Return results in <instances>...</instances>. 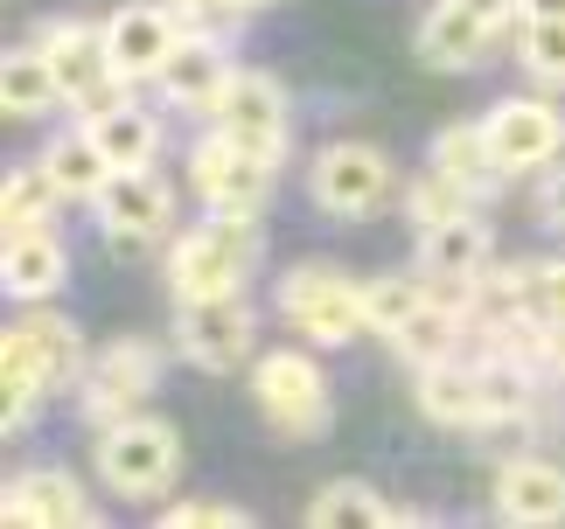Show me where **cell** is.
<instances>
[{"mask_svg": "<svg viewBox=\"0 0 565 529\" xmlns=\"http://www.w3.org/2000/svg\"><path fill=\"white\" fill-rule=\"evenodd\" d=\"M252 342H258V321H252L245 293L189 300L182 321H175V348H182L195 369H210V377H231V369H245V363H252Z\"/></svg>", "mask_w": 565, "mask_h": 529, "instance_id": "obj_10", "label": "cell"}, {"mask_svg": "<svg viewBox=\"0 0 565 529\" xmlns=\"http://www.w3.org/2000/svg\"><path fill=\"white\" fill-rule=\"evenodd\" d=\"M537 209H545V224H552V230H565V168H558L552 182H545V195H537Z\"/></svg>", "mask_w": 565, "mask_h": 529, "instance_id": "obj_36", "label": "cell"}, {"mask_svg": "<svg viewBox=\"0 0 565 529\" xmlns=\"http://www.w3.org/2000/svg\"><path fill=\"white\" fill-rule=\"evenodd\" d=\"M50 390H56V384H50V369H42V363H35V348L8 327V335H0V432H29Z\"/></svg>", "mask_w": 565, "mask_h": 529, "instance_id": "obj_20", "label": "cell"}, {"mask_svg": "<svg viewBox=\"0 0 565 529\" xmlns=\"http://www.w3.org/2000/svg\"><path fill=\"white\" fill-rule=\"evenodd\" d=\"M0 105H8V119H42V112L63 105V77H56V63L42 56V42L0 56Z\"/></svg>", "mask_w": 565, "mask_h": 529, "instance_id": "obj_24", "label": "cell"}, {"mask_svg": "<svg viewBox=\"0 0 565 529\" xmlns=\"http://www.w3.org/2000/svg\"><path fill=\"white\" fill-rule=\"evenodd\" d=\"M489 264V224L482 216H447V224L419 230V272L426 279H475Z\"/></svg>", "mask_w": 565, "mask_h": 529, "instance_id": "obj_21", "label": "cell"}, {"mask_svg": "<svg viewBox=\"0 0 565 529\" xmlns=\"http://www.w3.org/2000/svg\"><path fill=\"white\" fill-rule=\"evenodd\" d=\"M161 384V356H154V342H140V335H119V342H105L92 369H84V411L98 418V425H119V418H134L147 397H154Z\"/></svg>", "mask_w": 565, "mask_h": 529, "instance_id": "obj_7", "label": "cell"}, {"mask_svg": "<svg viewBox=\"0 0 565 529\" xmlns=\"http://www.w3.org/2000/svg\"><path fill=\"white\" fill-rule=\"evenodd\" d=\"M216 132L224 140H237L245 153H258V161H287V132H294V119H287V91L266 77V71H237L231 84H224V98H216Z\"/></svg>", "mask_w": 565, "mask_h": 529, "instance_id": "obj_8", "label": "cell"}, {"mask_svg": "<svg viewBox=\"0 0 565 529\" xmlns=\"http://www.w3.org/2000/svg\"><path fill=\"white\" fill-rule=\"evenodd\" d=\"M231 56L216 50L210 35H182L175 42V56L161 63V91L182 105V112H216V98H224V84H231Z\"/></svg>", "mask_w": 565, "mask_h": 529, "instance_id": "obj_18", "label": "cell"}, {"mask_svg": "<svg viewBox=\"0 0 565 529\" xmlns=\"http://www.w3.org/2000/svg\"><path fill=\"white\" fill-rule=\"evenodd\" d=\"M14 335L35 348V363L50 369V384L56 390H77L84 384V369H92V356H84V335H77V321H63V314H21L14 321Z\"/></svg>", "mask_w": 565, "mask_h": 529, "instance_id": "obj_25", "label": "cell"}, {"mask_svg": "<svg viewBox=\"0 0 565 529\" xmlns=\"http://www.w3.org/2000/svg\"><path fill=\"white\" fill-rule=\"evenodd\" d=\"M63 279H71V251H63V237L50 224L8 237V251H0V285H8L14 300H50Z\"/></svg>", "mask_w": 565, "mask_h": 529, "instance_id": "obj_19", "label": "cell"}, {"mask_svg": "<svg viewBox=\"0 0 565 529\" xmlns=\"http://www.w3.org/2000/svg\"><path fill=\"white\" fill-rule=\"evenodd\" d=\"M189 182L203 195V209H216V216H258L266 195H273V161L245 153L237 140H224V132H210L189 161Z\"/></svg>", "mask_w": 565, "mask_h": 529, "instance_id": "obj_11", "label": "cell"}, {"mask_svg": "<svg viewBox=\"0 0 565 529\" xmlns=\"http://www.w3.org/2000/svg\"><path fill=\"white\" fill-rule=\"evenodd\" d=\"M252 397L258 411H266L273 432L287 439H321L335 418V397H329V377H321V363H308L300 348H273V356L252 363Z\"/></svg>", "mask_w": 565, "mask_h": 529, "instance_id": "obj_3", "label": "cell"}, {"mask_svg": "<svg viewBox=\"0 0 565 529\" xmlns=\"http://www.w3.org/2000/svg\"><path fill=\"white\" fill-rule=\"evenodd\" d=\"M279 314H287L315 348H342L363 327V285H350L335 264H294L279 279Z\"/></svg>", "mask_w": 565, "mask_h": 529, "instance_id": "obj_6", "label": "cell"}, {"mask_svg": "<svg viewBox=\"0 0 565 529\" xmlns=\"http://www.w3.org/2000/svg\"><path fill=\"white\" fill-rule=\"evenodd\" d=\"M461 342H468V314L454 300H433L426 293V306L419 314H412L398 335H391V348H398V356L412 363V369H433V363H454L461 356Z\"/></svg>", "mask_w": 565, "mask_h": 529, "instance_id": "obj_22", "label": "cell"}, {"mask_svg": "<svg viewBox=\"0 0 565 529\" xmlns=\"http://www.w3.org/2000/svg\"><path fill=\"white\" fill-rule=\"evenodd\" d=\"M182 14L175 8H161V0H126V8L105 21V50H113V71L126 84H140V77H161V63L175 56V42H182Z\"/></svg>", "mask_w": 565, "mask_h": 529, "instance_id": "obj_13", "label": "cell"}, {"mask_svg": "<svg viewBox=\"0 0 565 529\" xmlns=\"http://www.w3.org/2000/svg\"><path fill=\"white\" fill-rule=\"evenodd\" d=\"M524 21H565V0H524Z\"/></svg>", "mask_w": 565, "mask_h": 529, "instance_id": "obj_37", "label": "cell"}, {"mask_svg": "<svg viewBox=\"0 0 565 529\" xmlns=\"http://www.w3.org/2000/svg\"><path fill=\"white\" fill-rule=\"evenodd\" d=\"M419 411L433 425H454V432H482L489 425V377L482 363H433L419 369Z\"/></svg>", "mask_w": 565, "mask_h": 529, "instance_id": "obj_17", "label": "cell"}, {"mask_svg": "<svg viewBox=\"0 0 565 529\" xmlns=\"http://www.w3.org/2000/svg\"><path fill=\"white\" fill-rule=\"evenodd\" d=\"M308 195L321 216H342V224H363L391 203V161L384 147H363V140H335L315 153L308 168Z\"/></svg>", "mask_w": 565, "mask_h": 529, "instance_id": "obj_5", "label": "cell"}, {"mask_svg": "<svg viewBox=\"0 0 565 529\" xmlns=\"http://www.w3.org/2000/svg\"><path fill=\"white\" fill-rule=\"evenodd\" d=\"M308 522L315 529H384V522H398V509H384V495L371 481H329L308 501Z\"/></svg>", "mask_w": 565, "mask_h": 529, "instance_id": "obj_28", "label": "cell"}, {"mask_svg": "<svg viewBox=\"0 0 565 529\" xmlns=\"http://www.w3.org/2000/svg\"><path fill=\"white\" fill-rule=\"evenodd\" d=\"M433 168L454 174V182H468L475 195H489L510 174L503 161H495V147H489V126H440L433 132Z\"/></svg>", "mask_w": 565, "mask_h": 529, "instance_id": "obj_26", "label": "cell"}, {"mask_svg": "<svg viewBox=\"0 0 565 529\" xmlns=\"http://www.w3.org/2000/svg\"><path fill=\"white\" fill-rule=\"evenodd\" d=\"M482 126H489L495 161H503L510 174L545 168L552 153L565 147V112H558V105H545V98H503Z\"/></svg>", "mask_w": 565, "mask_h": 529, "instance_id": "obj_14", "label": "cell"}, {"mask_svg": "<svg viewBox=\"0 0 565 529\" xmlns=\"http://www.w3.org/2000/svg\"><path fill=\"white\" fill-rule=\"evenodd\" d=\"M258 216H203L189 237H175L168 251V293L175 306L189 300H224V293H245L252 279V258H258Z\"/></svg>", "mask_w": 565, "mask_h": 529, "instance_id": "obj_1", "label": "cell"}, {"mask_svg": "<svg viewBox=\"0 0 565 529\" xmlns=\"http://www.w3.org/2000/svg\"><path fill=\"white\" fill-rule=\"evenodd\" d=\"M182 474V439L168 418H119L98 432V481L126 501H161Z\"/></svg>", "mask_w": 565, "mask_h": 529, "instance_id": "obj_2", "label": "cell"}, {"mask_svg": "<svg viewBox=\"0 0 565 529\" xmlns=\"http://www.w3.org/2000/svg\"><path fill=\"white\" fill-rule=\"evenodd\" d=\"M92 209H98V230H105L113 251H147L175 224V188H168L154 168H119Z\"/></svg>", "mask_w": 565, "mask_h": 529, "instance_id": "obj_9", "label": "cell"}, {"mask_svg": "<svg viewBox=\"0 0 565 529\" xmlns=\"http://www.w3.org/2000/svg\"><path fill=\"white\" fill-rule=\"evenodd\" d=\"M531 314L537 321H565V264H537L531 272Z\"/></svg>", "mask_w": 565, "mask_h": 529, "instance_id": "obj_34", "label": "cell"}, {"mask_svg": "<svg viewBox=\"0 0 565 529\" xmlns=\"http://www.w3.org/2000/svg\"><path fill=\"white\" fill-rule=\"evenodd\" d=\"M524 21V0H440L419 21V63L426 71H475L489 56V42Z\"/></svg>", "mask_w": 565, "mask_h": 529, "instance_id": "obj_4", "label": "cell"}, {"mask_svg": "<svg viewBox=\"0 0 565 529\" xmlns=\"http://www.w3.org/2000/svg\"><path fill=\"white\" fill-rule=\"evenodd\" d=\"M42 42V56L56 63V77H63V98L84 105V112H105L119 91V71H113V50H105V29H92V21H50V29L35 35Z\"/></svg>", "mask_w": 565, "mask_h": 529, "instance_id": "obj_12", "label": "cell"}, {"mask_svg": "<svg viewBox=\"0 0 565 529\" xmlns=\"http://www.w3.org/2000/svg\"><path fill=\"white\" fill-rule=\"evenodd\" d=\"M168 8H175L182 21H224V14L245 8V0H168Z\"/></svg>", "mask_w": 565, "mask_h": 529, "instance_id": "obj_35", "label": "cell"}, {"mask_svg": "<svg viewBox=\"0 0 565 529\" xmlns=\"http://www.w3.org/2000/svg\"><path fill=\"white\" fill-rule=\"evenodd\" d=\"M495 516L503 522H524V529H545V522H565V467L558 460H510L495 474Z\"/></svg>", "mask_w": 565, "mask_h": 529, "instance_id": "obj_16", "label": "cell"}, {"mask_svg": "<svg viewBox=\"0 0 565 529\" xmlns=\"http://www.w3.org/2000/svg\"><path fill=\"white\" fill-rule=\"evenodd\" d=\"M92 140L113 153V168H154V147H161V126L154 112H140V105H105L92 112Z\"/></svg>", "mask_w": 565, "mask_h": 529, "instance_id": "obj_27", "label": "cell"}, {"mask_svg": "<svg viewBox=\"0 0 565 529\" xmlns=\"http://www.w3.org/2000/svg\"><path fill=\"white\" fill-rule=\"evenodd\" d=\"M56 203H63V188L50 182V168H14L8 182H0V216H8V237L42 230Z\"/></svg>", "mask_w": 565, "mask_h": 529, "instance_id": "obj_29", "label": "cell"}, {"mask_svg": "<svg viewBox=\"0 0 565 529\" xmlns=\"http://www.w3.org/2000/svg\"><path fill=\"white\" fill-rule=\"evenodd\" d=\"M245 8H273V0H245Z\"/></svg>", "mask_w": 565, "mask_h": 529, "instance_id": "obj_38", "label": "cell"}, {"mask_svg": "<svg viewBox=\"0 0 565 529\" xmlns=\"http://www.w3.org/2000/svg\"><path fill=\"white\" fill-rule=\"evenodd\" d=\"M516 56H524V71L537 84H565V21H524Z\"/></svg>", "mask_w": 565, "mask_h": 529, "instance_id": "obj_32", "label": "cell"}, {"mask_svg": "<svg viewBox=\"0 0 565 529\" xmlns=\"http://www.w3.org/2000/svg\"><path fill=\"white\" fill-rule=\"evenodd\" d=\"M161 522H168V529H245L252 516L231 509V501H175Z\"/></svg>", "mask_w": 565, "mask_h": 529, "instance_id": "obj_33", "label": "cell"}, {"mask_svg": "<svg viewBox=\"0 0 565 529\" xmlns=\"http://www.w3.org/2000/svg\"><path fill=\"white\" fill-rule=\"evenodd\" d=\"M0 516H8V522H29V529H77V522H92L98 509H92V495L77 488V474H63V467H29V474L8 481Z\"/></svg>", "mask_w": 565, "mask_h": 529, "instance_id": "obj_15", "label": "cell"}, {"mask_svg": "<svg viewBox=\"0 0 565 529\" xmlns=\"http://www.w3.org/2000/svg\"><path fill=\"white\" fill-rule=\"evenodd\" d=\"M42 168H50V182L63 188V203H98L105 182L119 174V168H113V153L92 140V126H84V132H63V140H50Z\"/></svg>", "mask_w": 565, "mask_h": 529, "instance_id": "obj_23", "label": "cell"}, {"mask_svg": "<svg viewBox=\"0 0 565 529\" xmlns=\"http://www.w3.org/2000/svg\"><path fill=\"white\" fill-rule=\"evenodd\" d=\"M468 203H475V188H468V182H454V174H440V168H426L419 182L405 188V216H412L419 230L447 224V216H461Z\"/></svg>", "mask_w": 565, "mask_h": 529, "instance_id": "obj_31", "label": "cell"}, {"mask_svg": "<svg viewBox=\"0 0 565 529\" xmlns=\"http://www.w3.org/2000/svg\"><path fill=\"white\" fill-rule=\"evenodd\" d=\"M419 306H426V279H412V272L363 279V327H371V335H398Z\"/></svg>", "mask_w": 565, "mask_h": 529, "instance_id": "obj_30", "label": "cell"}]
</instances>
